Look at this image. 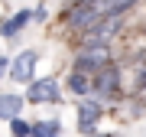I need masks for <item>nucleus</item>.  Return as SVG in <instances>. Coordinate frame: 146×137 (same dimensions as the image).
<instances>
[{"label": "nucleus", "mask_w": 146, "mask_h": 137, "mask_svg": "<svg viewBox=\"0 0 146 137\" xmlns=\"http://www.w3.org/2000/svg\"><path fill=\"white\" fill-rule=\"evenodd\" d=\"M120 30V16H110V20H101V23H94L91 30H84V39H81V46L84 49H104L110 36Z\"/></svg>", "instance_id": "nucleus-2"}, {"label": "nucleus", "mask_w": 146, "mask_h": 137, "mask_svg": "<svg viewBox=\"0 0 146 137\" xmlns=\"http://www.w3.org/2000/svg\"><path fill=\"white\" fill-rule=\"evenodd\" d=\"M36 59H39V56L33 52V49H23V52L10 62V68H7V72H10V79H13V82H33V72H36Z\"/></svg>", "instance_id": "nucleus-5"}, {"label": "nucleus", "mask_w": 146, "mask_h": 137, "mask_svg": "<svg viewBox=\"0 0 146 137\" xmlns=\"http://www.w3.org/2000/svg\"><path fill=\"white\" fill-rule=\"evenodd\" d=\"M46 16H49L46 7H36V10H33V20H46Z\"/></svg>", "instance_id": "nucleus-13"}, {"label": "nucleus", "mask_w": 146, "mask_h": 137, "mask_svg": "<svg viewBox=\"0 0 146 137\" xmlns=\"http://www.w3.org/2000/svg\"><path fill=\"white\" fill-rule=\"evenodd\" d=\"M91 91H94L98 98H110V95L117 91V65H114V62L104 65V68L98 72V79L91 82Z\"/></svg>", "instance_id": "nucleus-6"}, {"label": "nucleus", "mask_w": 146, "mask_h": 137, "mask_svg": "<svg viewBox=\"0 0 146 137\" xmlns=\"http://www.w3.org/2000/svg\"><path fill=\"white\" fill-rule=\"evenodd\" d=\"M29 20H33V10H20V13H13L10 20H3V23H0V33H3V39H13V36H16L23 26H26Z\"/></svg>", "instance_id": "nucleus-9"}, {"label": "nucleus", "mask_w": 146, "mask_h": 137, "mask_svg": "<svg viewBox=\"0 0 146 137\" xmlns=\"http://www.w3.org/2000/svg\"><path fill=\"white\" fill-rule=\"evenodd\" d=\"M58 98H62L58 82H52V79H36V82H29V91H26L23 101H29V105H42V101H58Z\"/></svg>", "instance_id": "nucleus-3"}, {"label": "nucleus", "mask_w": 146, "mask_h": 137, "mask_svg": "<svg viewBox=\"0 0 146 137\" xmlns=\"http://www.w3.org/2000/svg\"><path fill=\"white\" fill-rule=\"evenodd\" d=\"M68 91H72V95H88V91H91V82H88V75H78V72H72V75H68Z\"/></svg>", "instance_id": "nucleus-11"}, {"label": "nucleus", "mask_w": 146, "mask_h": 137, "mask_svg": "<svg viewBox=\"0 0 146 137\" xmlns=\"http://www.w3.org/2000/svg\"><path fill=\"white\" fill-rule=\"evenodd\" d=\"M98 121H101V101H84V105H81V121H78V131L91 137V131L98 127Z\"/></svg>", "instance_id": "nucleus-7"}, {"label": "nucleus", "mask_w": 146, "mask_h": 137, "mask_svg": "<svg viewBox=\"0 0 146 137\" xmlns=\"http://www.w3.org/2000/svg\"><path fill=\"white\" fill-rule=\"evenodd\" d=\"M7 65H10V59H7V56H0V75H7Z\"/></svg>", "instance_id": "nucleus-14"}, {"label": "nucleus", "mask_w": 146, "mask_h": 137, "mask_svg": "<svg viewBox=\"0 0 146 137\" xmlns=\"http://www.w3.org/2000/svg\"><path fill=\"white\" fill-rule=\"evenodd\" d=\"M104 65H110L107 49H84V52H81L78 59H75V68H72V72L88 75V72H101Z\"/></svg>", "instance_id": "nucleus-4"}, {"label": "nucleus", "mask_w": 146, "mask_h": 137, "mask_svg": "<svg viewBox=\"0 0 146 137\" xmlns=\"http://www.w3.org/2000/svg\"><path fill=\"white\" fill-rule=\"evenodd\" d=\"M65 23L72 30H91L94 23H101V0H81L75 10H68Z\"/></svg>", "instance_id": "nucleus-1"}, {"label": "nucleus", "mask_w": 146, "mask_h": 137, "mask_svg": "<svg viewBox=\"0 0 146 137\" xmlns=\"http://www.w3.org/2000/svg\"><path fill=\"white\" fill-rule=\"evenodd\" d=\"M23 111V95H13V91H0V121H13Z\"/></svg>", "instance_id": "nucleus-8"}, {"label": "nucleus", "mask_w": 146, "mask_h": 137, "mask_svg": "<svg viewBox=\"0 0 146 137\" xmlns=\"http://www.w3.org/2000/svg\"><path fill=\"white\" fill-rule=\"evenodd\" d=\"M10 134H13V137H29V121L13 118V121H10Z\"/></svg>", "instance_id": "nucleus-12"}, {"label": "nucleus", "mask_w": 146, "mask_h": 137, "mask_svg": "<svg viewBox=\"0 0 146 137\" xmlns=\"http://www.w3.org/2000/svg\"><path fill=\"white\" fill-rule=\"evenodd\" d=\"M58 131H62V124L55 121H36V124H29V137H58Z\"/></svg>", "instance_id": "nucleus-10"}, {"label": "nucleus", "mask_w": 146, "mask_h": 137, "mask_svg": "<svg viewBox=\"0 0 146 137\" xmlns=\"http://www.w3.org/2000/svg\"><path fill=\"white\" fill-rule=\"evenodd\" d=\"M94 137H114V134H94Z\"/></svg>", "instance_id": "nucleus-15"}]
</instances>
